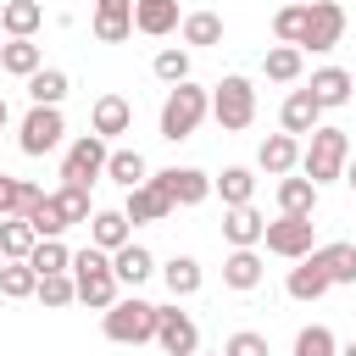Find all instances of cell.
Returning <instances> with one entry per match:
<instances>
[{
    "instance_id": "obj_27",
    "label": "cell",
    "mask_w": 356,
    "mask_h": 356,
    "mask_svg": "<svg viewBox=\"0 0 356 356\" xmlns=\"http://www.w3.org/2000/svg\"><path fill=\"white\" fill-rule=\"evenodd\" d=\"M161 284H167V295H172V300H184V295H195V289L206 284V273H200V261H195V256H172V261L161 267Z\"/></svg>"
},
{
    "instance_id": "obj_10",
    "label": "cell",
    "mask_w": 356,
    "mask_h": 356,
    "mask_svg": "<svg viewBox=\"0 0 356 356\" xmlns=\"http://www.w3.org/2000/svg\"><path fill=\"white\" fill-rule=\"evenodd\" d=\"M156 345H161L167 356H195V350H200V328H195V317H189V312H178V306H161Z\"/></svg>"
},
{
    "instance_id": "obj_48",
    "label": "cell",
    "mask_w": 356,
    "mask_h": 356,
    "mask_svg": "<svg viewBox=\"0 0 356 356\" xmlns=\"http://www.w3.org/2000/svg\"><path fill=\"white\" fill-rule=\"evenodd\" d=\"M339 356H356V339H350V345H345V350H339Z\"/></svg>"
},
{
    "instance_id": "obj_49",
    "label": "cell",
    "mask_w": 356,
    "mask_h": 356,
    "mask_svg": "<svg viewBox=\"0 0 356 356\" xmlns=\"http://www.w3.org/2000/svg\"><path fill=\"white\" fill-rule=\"evenodd\" d=\"M195 356H200V350H195ZM217 356H222V350H217Z\"/></svg>"
},
{
    "instance_id": "obj_7",
    "label": "cell",
    "mask_w": 356,
    "mask_h": 356,
    "mask_svg": "<svg viewBox=\"0 0 356 356\" xmlns=\"http://www.w3.org/2000/svg\"><path fill=\"white\" fill-rule=\"evenodd\" d=\"M261 245L273 250V256H284V261H300V256H312L317 250V222L312 217H278V222H267V234H261Z\"/></svg>"
},
{
    "instance_id": "obj_28",
    "label": "cell",
    "mask_w": 356,
    "mask_h": 356,
    "mask_svg": "<svg viewBox=\"0 0 356 356\" xmlns=\"http://www.w3.org/2000/svg\"><path fill=\"white\" fill-rule=\"evenodd\" d=\"M222 284H228V289H256V284H261V256H256V245L228 250V261H222Z\"/></svg>"
},
{
    "instance_id": "obj_5",
    "label": "cell",
    "mask_w": 356,
    "mask_h": 356,
    "mask_svg": "<svg viewBox=\"0 0 356 356\" xmlns=\"http://www.w3.org/2000/svg\"><path fill=\"white\" fill-rule=\"evenodd\" d=\"M211 117H217L228 134H245V128L256 122V89H250V78L228 72V78L211 89Z\"/></svg>"
},
{
    "instance_id": "obj_26",
    "label": "cell",
    "mask_w": 356,
    "mask_h": 356,
    "mask_svg": "<svg viewBox=\"0 0 356 356\" xmlns=\"http://www.w3.org/2000/svg\"><path fill=\"white\" fill-rule=\"evenodd\" d=\"M83 228H89V245H100V250H122L128 245V211H95Z\"/></svg>"
},
{
    "instance_id": "obj_47",
    "label": "cell",
    "mask_w": 356,
    "mask_h": 356,
    "mask_svg": "<svg viewBox=\"0 0 356 356\" xmlns=\"http://www.w3.org/2000/svg\"><path fill=\"white\" fill-rule=\"evenodd\" d=\"M6 122H11V106H6V100H0V128H6Z\"/></svg>"
},
{
    "instance_id": "obj_39",
    "label": "cell",
    "mask_w": 356,
    "mask_h": 356,
    "mask_svg": "<svg viewBox=\"0 0 356 356\" xmlns=\"http://www.w3.org/2000/svg\"><path fill=\"white\" fill-rule=\"evenodd\" d=\"M39 300H44L50 312L72 306V300H78V278H72V273H44V278H39Z\"/></svg>"
},
{
    "instance_id": "obj_29",
    "label": "cell",
    "mask_w": 356,
    "mask_h": 356,
    "mask_svg": "<svg viewBox=\"0 0 356 356\" xmlns=\"http://www.w3.org/2000/svg\"><path fill=\"white\" fill-rule=\"evenodd\" d=\"M300 67H306V50H300V44H273V50L261 56V72H267L273 83H295Z\"/></svg>"
},
{
    "instance_id": "obj_18",
    "label": "cell",
    "mask_w": 356,
    "mask_h": 356,
    "mask_svg": "<svg viewBox=\"0 0 356 356\" xmlns=\"http://www.w3.org/2000/svg\"><path fill=\"white\" fill-rule=\"evenodd\" d=\"M111 273H117V284H128V289H139L150 273H156V256L145 250V245H122V250H111Z\"/></svg>"
},
{
    "instance_id": "obj_38",
    "label": "cell",
    "mask_w": 356,
    "mask_h": 356,
    "mask_svg": "<svg viewBox=\"0 0 356 356\" xmlns=\"http://www.w3.org/2000/svg\"><path fill=\"white\" fill-rule=\"evenodd\" d=\"M28 261H33V273H39V278H44V273H72V250H67L61 239H39Z\"/></svg>"
},
{
    "instance_id": "obj_1",
    "label": "cell",
    "mask_w": 356,
    "mask_h": 356,
    "mask_svg": "<svg viewBox=\"0 0 356 356\" xmlns=\"http://www.w3.org/2000/svg\"><path fill=\"white\" fill-rule=\"evenodd\" d=\"M156 323H161V306H150L139 295H117L100 312V328L111 345H145V339H156Z\"/></svg>"
},
{
    "instance_id": "obj_13",
    "label": "cell",
    "mask_w": 356,
    "mask_h": 356,
    "mask_svg": "<svg viewBox=\"0 0 356 356\" xmlns=\"http://www.w3.org/2000/svg\"><path fill=\"white\" fill-rule=\"evenodd\" d=\"M256 167H261L267 178L295 172V167H300V139H295V134H267L261 150H256Z\"/></svg>"
},
{
    "instance_id": "obj_8",
    "label": "cell",
    "mask_w": 356,
    "mask_h": 356,
    "mask_svg": "<svg viewBox=\"0 0 356 356\" xmlns=\"http://www.w3.org/2000/svg\"><path fill=\"white\" fill-rule=\"evenodd\" d=\"M61 134H67L61 106H33V111L22 117L17 145H22V156H44V150H56V145H61Z\"/></svg>"
},
{
    "instance_id": "obj_24",
    "label": "cell",
    "mask_w": 356,
    "mask_h": 356,
    "mask_svg": "<svg viewBox=\"0 0 356 356\" xmlns=\"http://www.w3.org/2000/svg\"><path fill=\"white\" fill-rule=\"evenodd\" d=\"M306 89L317 95L323 111H328V106H345V100H350V72H345V67H317Z\"/></svg>"
},
{
    "instance_id": "obj_25",
    "label": "cell",
    "mask_w": 356,
    "mask_h": 356,
    "mask_svg": "<svg viewBox=\"0 0 356 356\" xmlns=\"http://www.w3.org/2000/svg\"><path fill=\"white\" fill-rule=\"evenodd\" d=\"M278 211H289V217H312L317 211V184L312 178H278Z\"/></svg>"
},
{
    "instance_id": "obj_15",
    "label": "cell",
    "mask_w": 356,
    "mask_h": 356,
    "mask_svg": "<svg viewBox=\"0 0 356 356\" xmlns=\"http://www.w3.org/2000/svg\"><path fill=\"white\" fill-rule=\"evenodd\" d=\"M261 234H267V217H261L256 206H228V211H222V239H228L234 250L261 245Z\"/></svg>"
},
{
    "instance_id": "obj_4",
    "label": "cell",
    "mask_w": 356,
    "mask_h": 356,
    "mask_svg": "<svg viewBox=\"0 0 356 356\" xmlns=\"http://www.w3.org/2000/svg\"><path fill=\"white\" fill-rule=\"evenodd\" d=\"M345 161H350V134L345 128H312V145L300 150V172L323 189V184L345 178Z\"/></svg>"
},
{
    "instance_id": "obj_41",
    "label": "cell",
    "mask_w": 356,
    "mask_h": 356,
    "mask_svg": "<svg viewBox=\"0 0 356 356\" xmlns=\"http://www.w3.org/2000/svg\"><path fill=\"white\" fill-rule=\"evenodd\" d=\"M295 356H339V339H334L323 323H312V328L295 334Z\"/></svg>"
},
{
    "instance_id": "obj_17",
    "label": "cell",
    "mask_w": 356,
    "mask_h": 356,
    "mask_svg": "<svg viewBox=\"0 0 356 356\" xmlns=\"http://www.w3.org/2000/svg\"><path fill=\"white\" fill-rule=\"evenodd\" d=\"M128 122H134V106H128L122 95H100V100H95V111H89V134H100V139L128 134Z\"/></svg>"
},
{
    "instance_id": "obj_50",
    "label": "cell",
    "mask_w": 356,
    "mask_h": 356,
    "mask_svg": "<svg viewBox=\"0 0 356 356\" xmlns=\"http://www.w3.org/2000/svg\"><path fill=\"white\" fill-rule=\"evenodd\" d=\"M0 11H6V6H0Z\"/></svg>"
},
{
    "instance_id": "obj_30",
    "label": "cell",
    "mask_w": 356,
    "mask_h": 356,
    "mask_svg": "<svg viewBox=\"0 0 356 356\" xmlns=\"http://www.w3.org/2000/svg\"><path fill=\"white\" fill-rule=\"evenodd\" d=\"M211 189L222 195V206H250V195H256V172H250V167H222V172L211 178Z\"/></svg>"
},
{
    "instance_id": "obj_3",
    "label": "cell",
    "mask_w": 356,
    "mask_h": 356,
    "mask_svg": "<svg viewBox=\"0 0 356 356\" xmlns=\"http://www.w3.org/2000/svg\"><path fill=\"white\" fill-rule=\"evenodd\" d=\"M206 117H211V95H206L200 83H189V78H184V83H172V89H167V100H161V139H172V145H178V139H189Z\"/></svg>"
},
{
    "instance_id": "obj_21",
    "label": "cell",
    "mask_w": 356,
    "mask_h": 356,
    "mask_svg": "<svg viewBox=\"0 0 356 356\" xmlns=\"http://www.w3.org/2000/svg\"><path fill=\"white\" fill-rule=\"evenodd\" d=\"M39 22H44V6H39V0H6V11H0L6 39H33Z\"/></svg>"
},
{
    "instance_id": "obj_40",
    "label": "cell",
    "mask_w": 356,
    "mask_h": 356,
    "mask_svg": "<svg viewBox=\"0 0 356 356\" xmlns=\"http://www.w3.org/2000/svg\"><path fill=\"white\" fill-rule=\"evenodd\" d=\"M56 206H61L67 222H89V217H95V211H89V184H61V189H56Z\"/></svg>"
},
{
    "instance_id": "obj_44",
    "label": "cell",
    "mask_w": 356,
    "mask_h": 356,
    "mask_svg": "<svg viewBox=\"0 0 356 356\" xmlns=\"http://www.w3.org/2000/svg\"><path fill=\"white\" fill-rule=\"evenodd\" d=\"M17 195H22V178L0 172V217H17Z\"/></svg>"
},
{
    "instance_id": "obj_32",
    "label": "cell",
    "mask_w": 356,
    "mask_h": 356,
    "mask_svg": "<svg viewBox=\"0 0 356 356\" xmlns=\"http://www.w3.org/2000/svg\"><path fill=\"white\" fill-rule=\"evenodd\" d=\"M106 178H111V184H122V189H139V184L150 178V167H145V156H139V150H111Z\"/></svg>"
},
{
    "instance_id": "obj_12",
    "label": "cell",
    "mask_w": 356,
    "mask_h": 356,
    "mask_svg": "<svg viewBox=\"0 0 356 356\" xmlns=\"http://www.w3.org/2000/svg\"><path fill=\"white\" fill-rule=\"evenodd\" d=\"M156 184L172 195V206H200L211 195V178L200 167H167V172H156Z\"/></svg>"
},
{
    "instance_id": "obj_36",
    "label": "cell",
    "mask_w": 356,
    "mask_h": 356,
    "mask_svg": "<svg viewBox=\"0 0 356 356\" xmlns=\"http://www.w3.org/2000/svg\"><path fill=\"white\" fill-rule=\"evenodd\" d=\"M273 33H278V44H300V33H306V0H284L278 17H273Z\"/></svg>"
},
{
    "instance_id": "obj_20",
    "label": "cell",
    "mask_w": 356,
    "mask_h": 356,
    "mask_svg": "<svg viewBox=\"0 0 356 356\" xmlns=\"http://www.w3.org/2000/svg\"><path fill=\"white\" fill-rule=\"evenodd\" d=\"M312 261L334 278V284H356V245L350 239H334V245H317Z\"/></svg>"
},
{
    "instance_id": "obj_35",
    "label": "cell",
    "mask_w": 356,
    "mask_h": 356,
    "mask_svg": "<svg viewBox=\"0 0 356 356\" xmlns=\"http://www.w3.org/2000/svg\"><path fill=\"white\" fill-rule=\"evenodd\" d=\"M89 33H95L100 44H122V39L134 33V11H95Z\"/></svg>"
},
{
    "instance_id": "obj_16",
    "label": "cell",
    "mask_w": 356,
    "mask_h": 356,
    "mask_svg": "<svg viewBox=\"0 0 356 356\" xmlns=\"http://www.w3.org/2000/svg\"><path fill=\"white\" fill-rule=\"evenodd\" d=\"M278 122H284V134H312V128H323V106H317V95H312V89H289Z\"/></svg>"
},
{
    "instance_id": "obj_2",
    "label": "cell",
    "mask_w": 356,
    "mask_h": 356,
    "mask_svg": "<svg viewBox=\"0 0 356 356\" xmlns=\"http://www.w3.org/2000/svg\"><path fill=\"white\" fill-rule=\"evenodd\" d=\"M72 278H78V300L89 306V312H106L111 300H117V273H111V250H100V245H83V250H72Z\"/></svg>"
},
{
    "instance_id": "obj_19",
    "label": "cell",
    "mask_w": 356,
    "mask_h": 356,
    "mask_svg": "<svg viewBox=\"0 0 356 356\" xmlns=\"http://www.w3.org/2000/svg\"><path fill=\"white\" fill-rule=\"evenodd\" d=\"M284 289H289V300H323V295L334 289V278H328V273H323L312 256H300V267H289Z\"/></svg>"
},
{
    "instance_id": "obj_37",
    "label": "cell",
    "mask_w": 356,
    "mask_h": 356,
    "mask_svg": "<svg viewBox=\"0 0 356 356\" xmlns=\"http://www.w3.org/2000/svg\"><path fill=\"white\" fill-rule=\"evenodd\" d=\"M28 222H33V234H39V239H61V234L72 228V222L61 217V206H56V195H44V200H39L33 211H28Z\"/></svg>"
},
{
    "instance_id": "obj_11",
    "label": "cell",
    "mask_w": 356,
    "mask_h": 356,
    "mask_svg": "<svg viewBox=\"0 0 356 356\" xmlns=\"http://www.w3.org/2000/svg\"><path fill=\"white\" fill-rule=\"evenodd\" d=\"M122 211H128V222H167V217H172V195H167L156 178H145L139 189H128Z\"/></svg>"
},
{
    "instance_id": "obj_9",
    "label": "cell",
    "mask_w": 356,
    "mask_h": 356,
    "mask_svg": "<svg viewBox=\"0 0 356 356\" xmlns=\"http://www.w3.org/2000/svg\"><path fill=\"white\" fill-rule=\"evenodd\" d=\"M345 33V11L334 0H306V33H300V50H334Z\"/></svg>"
},
{
    "instance_id": "obj_45",
    "label": "cell",
    "mask_w": 356,
    "mask_h": 356,
    "mask_svg": "<svg viewBox=\"0 0 356 356\" xmlns=\"http://www.w3.org/2000/svg\"><path fill=\"white\" fill-rule=\"evenodd\" d=\"M95 11H134V0H95Z\"/></svg>"
},
{
    "instance_id": "obj_33",
    "label": "cell",
    "mask_w": 356,
    "mask_h": 356,
    "mask_svg": "<svg viewBox=\"0 0 356 356\" xmlns=\"http://www.w3.org/2000/svg\"><path fill=\"white\" fill-rule=\"evenodd\" d=\"M0 295H6V300H28V295H39V273H33V261H6V267H0Z\"/></svg>"
},
{
    "instance_id": "obj_42",
    "label": "cell",
    "mask_w": 356,
    "mask_h": 356,
    "mask_svg": "<svg viewBox=\"0 0 356 356\" xmlns=\"http://www.w3.org/2000/svg\"><path fill=\"white\" fill-rule=\"evenodd\" d=\"M150 67H156L161 83H184V78H189V50H156Z\"/></svg>"
},
{
    "instance_id": "obj_22",
    "label": "cell",
    "mask_w": 356,
    "mask_h": 356,
    "mask_svg": "<svg viewBox=\"0 0 356 356\" xmlns=\"http://www.w3.org/2000/svg\"><path fill=\"white\" fill-rule=\"evenodd\" d=\"M33 245H39V234H33L28 217H0V256L6 261H28Z\"/></svg>"
},
{
    "instance_id": "obj_46",
    "label": "cell",
    "mask_w": 356,
    "mask_h": 356,
    "mask_svg": "<svg viewBox=\"0 0 356 356\" xmlns=\"http://www.w3.org/2000/svg\"><path fill=\"white\" fill-rule=\"evenodd\" d=\"M345 184H350V189H356V156H350V161H345Z\"/></svg>"
},
{
    "instance_id": "obj_34",
    "label": "cell",
    "mask_w": 356,
    "mask_h": 356,
    "mask_svg": "<svg viewBox=\"0 0 356 356\" xmlns=\"http://www.w3.org/2000/svg\"><path fill=\"white\" fill-rule=\"evenodd\" d=\"M178 33H184V44H200V50L206 44H222V17L217 11H189Z\"/></svg>"
},
{
    "instance_id": "obj_14",
    "label": "cell",
    "mask_w": 356,
    "mask_h": 356,
    "mask_svg": "<svg viewBox=\"0 0 356 356\" xmlns=\"http://www.w3.org/2000/svg\"><path fill=\"white\" fill-rule=\"evenodd\" d=\"M134 28L150 39H167L172 28H184V11L178 0H134Z\"/></svg>"
},
{
    "instance_id": "obj_43",
    "label": "cell",
    "mask_w": 356,
    "mask_h": 356,
    "mask_svg": "<svg viewBox=\"0 0 356 356\" xmlns=\"http://www.w3.org/2000/svg\"><path fill=\"white\" fill-rule=\"evenodd\" d=\"M222 356H267V339L256 328H239V334L222 339Z\"/></svg>"
},
{
    "instance_id": "obj_6",
    "label": "cell",
    "mask_w": 356,
    "mask_h": 356,
    "mask_svg": "<svg viewBox=\"0 0 356 356\" xmlns=\"http://www.w3.org/2000/svg\"><path fill=\"white\" fill-rule=\"evenodd\" d=\"M106 161H111L106 139L100 134H78L67 145V156H61V184H95V178H106Z\"/></svg>"
},
{
    "instance_id": "obj_23",
    "label": "cell",
    "mask_w": 356,
    "mask_h": 356,
    "mask_svg": "<svg viewBox=\"0 0 356 356\" xmlns=\"http://www.w3.org/2000/svg\"><path fill=\"white\" fill-rule=\"evenodd\" d=\"M39 67H44V56H39L33 39H6V44H0V72H11V78H33Z\"/></svg>"
},
{
    "instance_id": "obj_31",
    "label": "cell",
    "mask_w": 356,
    "mask_h": 356,
    "mask_svg": "<svg viewBox=\"0 0 356 356\" xmlns=\"http://www.w3.org/2000/svg\"><path fill=\"white\" fill-rule=\"evenodd\" d=\"M28 100H33V106H61V100H67V72H61V67H39V72L28 78Z\"/></svg>"
}]
</instances>
